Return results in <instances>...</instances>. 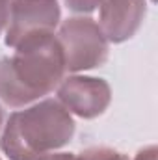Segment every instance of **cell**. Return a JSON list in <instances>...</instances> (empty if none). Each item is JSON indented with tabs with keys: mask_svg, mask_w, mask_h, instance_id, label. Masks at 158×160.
Returning a JSON list of instances; mask_svg holds the SVG:
<instances>
[{
	"mask_svg": "<svg viewBox=\"0 0 158 160\" xmlns=\"http://www.w3.org/2000/svg\"><path fill=\"white\" fill-rule=\"evenodd\" d=\"M77 160H130L128 155L112 147H87L77 155Z\"/></svg>",
	"mask_w": 158,
	"mask_h": 160,
	"instance_id": "cell-7",
	"label": "cell"
},
{
	"mask_svg": "<svg viewBox=\"0 0 158 160\" xmlns=\"http://www.w3.org/2000/svg\"><path fill=\"white\" fill-rule=\"evenodd\" d=\"M56 99L63 108L80 119H95L102 116L112 102V88L104 78L69 75L56 88Z\"/></svg>",
	"mask_w": 158,
	"mask_h": 160,
	"instance_id": "cell-5",
	"label": "cell"
},
{
	"mask_svg": "<svg viewBox=\"0 0 158 160\" xmlns=\"http://www.w3.org/2000/svg\"><path fill=\"white\" fill-rule=\"evenodd\" d=\"M65 58L56 32L32 34L0 56V101L24 108L50 95L65 78Z\"/></svg>",
	"mask_w": 158,
	"mask_h": 160,
	"instance_id": "cell-1",
	"label": "cell"
},
{
	"mask_svg": "<svg viewBox=\"0 0 158 160\" xmlns=\"http://www.w3.org/2000/svg\"><path fill=\"white\" fill-rule=\"evenodd\" d=\"M4 121H6V116H4V108L0 104V132H2V127H4Z\"/></svg>",
	"mask_w": 158,
	"mask_h": 160,
	"instance_id": "cell-12",
	"label": "cell"
},
{
	"mask_svg": "<svg viewBox=\"0 0 158 160\" xmlns=\"http://www.w3.org/2000/svg\"><path fill=\"white\" fill-rule=\"evenodd\" d=\"M37 160H77V155L75 153H56V151H52V153H47V155L39 157Z\"/></svg>",
	"mask_w": 158,
	"mask_h": 160,
	"instance_id": "cell-10",
	"label": "cell"
},
{
	"mask_svg": "<svg viewBox=\"0 0 158 160\" xmlns=\"http://www.w3.org/2000/svg\"><path fill=\"white\" fill-rule=\"evenodd\" d=\"M62 2H63V6L69 11L78 13V15H89V13H93L99 8V4H101V0H62Z\"/></svg>",
	"mask_w": 158,
	"mask_h": 160,
	"instance_id": "cell-8",
	"label": "cell"
},
{
	"mask_svg": "<svg viewBox=\"0 0 158 160\" xmlns=\"http://www.w3.org/2000/svg\"><path fill=\"white\" fill-rule=\"evenodd\" d=\"M151 2H155V0H151Z\"/></svg>",
	"mask_w": 158,
	"mask_h": 160,
	"instance_id": "cell-13",
	"label": "cell"
},
{
	"mask_svg": "<svg viewBox=\"0 0 158 160\" xmlns=\"http://www.w3.org/2000/svg\"><path fill=\"white\" fill-rule=\"evenodd\" d=\"M56 36L63 50L67 73L91 71L106 63L110 43L99 22L89 15H77L62 21Z\"/></svg>",
	"mask_w": 158,
	"mask_h": 160,
	"instance_id": "cell-3",
	"label": "cell"
},
{
	"mask_svg": "<svg viewBox=\"0 0 158 160\" xmlns=\"http://www.w3.org/2000/svg\"><path fill=\"white\" fill-rule=\"evenodd\" d=\"M156 155H158L156 145H145L136 153L134 160H156Z\"/></svg>",
	"mask_w": 158,
	"mask_h": 160,
	"instance_id": "cell-9",
	"label": "cell"
},
{
	"mask_svg": "<svg viewBox=\"0 0 158 160\" xmlns=\"http://www.w3.org/2000/svg\"><path fill=\"white\" fill-rule=\"evenodd\" d=\"M0 160H2V158H0Z\"/></svg>",
	"mask_w": 158,
	"mask_h": 160,
	"instance_id": "cell-14",
	"label": "cell"
},
{
	"mask_svg": "<svg viewBox=\"0 0 158 160\" xmlns=\"http://www.w3.org/2000/svg\"><path fill=\"white\" fill-rule=\"evenodd\" d=\"M145 17V0H101L97 22L108 43L119 45L138 34Z\"/></svg>",
	"mask_w": 158,
	"mask_h": 160,
	"instance_id": "cell-6",
	"label": "cell"
},
{
	"mask_svg": "<svg viewBox=\"0 0 158 160\" xmlns=\"http://www.w3.org/2000/svg\"><path fill=\"white\" fill-rule=\"evenodd\" d=\"M7 24V0H0V36H4Z\"/></svg>",
	"mask_w": 158,
	"mask_h": 160,
	"instance_id": "cell-11",
	"label": "cell"
},
{
	"mask_svg": "<svg viewBox=\"0 0 158 160\" xmlns=\"http://www.w3.org/2000/svg\"><path fill=\"white\" fill-rule=\"evenodd\" d=\"M62 22L60 0H7V24L4 30L6 47L32 34L56 32Z\"/></svg>",
	"mask_w": 158,
	"mask_h": 160,
	"instance_id": "cell-4",
	"label": "cell"
},
{
	"mask_svg": "<svg viewBox=\"0 0 158 160\" xmlns=\"http://www.w3.org/2000/svg\"><path fill=\"white\" fill-rule=\"evenodd\" d=\"M77 130L58 99H41L9 114L0 132V151L9 160H37L65 147Z\"/></svg>",
	"mask_w": 158,
	"mask_h": 160,
	"instance_id": "cell-2",
	"label": "cell"
}]
</instances>
